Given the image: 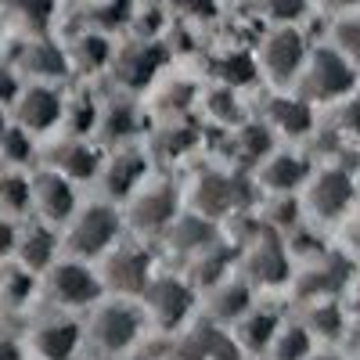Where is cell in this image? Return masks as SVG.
<instances>
[{
  "label": "cell",
  "instance_id": "20",
  "mask_svg": "<svg viewBox=\"0 0 360 360\" xmlns=\"http://www.w3.org/2000/svg\"><path fill=\"white\" fill-rule=\"evenodd\" d=\"M108 65H112V72L119 76V83H123V86H144L148 79L155 76V69H159V54H155L152 47L137 44L134 51L112 54Z\"/></svg>",
  "mask_w": 360,
  "mask_h": 360
},
{
  "label": "cell",
  "instance_id": "8",
  "mask_svg": "<svg viewBox=\"0 0 360 360\" xmlns=\"http://www.w3.org/2000/svg\"><path fill=\"white\" fill-rule=\"evenodd\" d=\"M76 209H79V191L72 180H65L62 173H54L47 166L29 173V217L62 231Z\"/></svg>",
  "mask_w": 360,
  "mask_h": 360
},
{
  "label": "cell",
  "instance_id": "22",
  "mask_svg": "<svg viewBox=\"0 0 360 360\" xmlns=\"http://www.w3.org/2000/svg\"><path fill=\"white\" fill-rule=\"evenodd\" d=\"M249 278L259 285H281L288 278V259L278 242H256L249 259Z\"/></svg>",
  "mask_w": 360,
  "mask_h": 360
},
{
  "label": "cell",
  "instance_id": "32",
  "mask_svg": "<svg viewBox=\"0 0 360 360\" xmlns=\"http://www.w3.org/2000/svg\"><path fill=\"white\" fill-rule=\"evenodd\" d=\"M0 360H29L22 339H15V335H0Z\"/></svg>",
  "mask_w": 360,
  "mask_h": 360
},
{
  "label": "cell",
  "instance_id": "9",
  "mask_svg": "<svg viewBox=\"0 0 360 360\" xmlns=\"http://www.w3.org/2000/svg\"><path fill=\"white\" fill-rule=\"evenodd\" d=\"M137 307H141L148 324L166 328V332H176L195 310V288H188L184 281H176V278L155 274L152 281H148V288L137 295Z\"/></svg>",
  "mask_w": 360,
  "mask_h": 360
},
{
  "label": "cell",
  "instance_id": "21",
  "mask_svg": "<svg viewBox=\"0 0 360 360\" xmlns=\"http://www.w3.org/2000/svg\"><path fill=\"white\" fill-rule=\"evenodd\" d=\"M278 317H270V314H259V310H249L234 321V346L238 349H270V342H274L278 335Z\"/></svg>",
  "mask_w": 360,
  "mask_h": 360
},
{
  "label": "cell",
  "instance_id": "34",
  "mask_svg": "<svg viewBox=\"0 0 360 360\" xmlns=\"http://www.w3.org/2000/svg\"><path fill=\"white\" fill-rule=\"evenodd\" d=\"M310 360H339V356H328V353H317V356H310Z\"/></svg>",
  "mask_w": 360,
  "mask_h": 360
},
{
  "label": "cell",
  "instance_id": "23",
  "mask_svg": "<svg viewBox=\"0 0 360 360\" xmlns=\"http://www.w3.org/2000/svg\"><path fill=\"white\" fill-rule=\"evenodd\" d=\"M0 213L22 220L29 217V173L0 166Z\"/></svg>",
  "mask_w": 360,
  "mask_h": 360
},
{
  "label": "cell",
  "instance_id": "36",
  "mask_svg": "<svg viewBox=\"0 0 360 360\" xmlns=\"http://www.w3.org/2000/svg\"><path fill=\"white\" fill-rule=\"evenodd\" d=\"M90 360H123V356H94V353H90Z\"/></svg>",
  "mask_w": 360,
  "mask_h": 360
},
{
  "label": "cell",
  "instance_id": "35",
  "mask_svg": "<svg viewBox=\"0 0 360 360\" xmlns=\"http://www.w3.org/2000/svg\"><path fill=\"white\" fill-rule=\"evenodd\" d=\"M4 127H8V115H4V112H0V134H4Z\"/></svg>",
  "mask_w": 360,
  "mask_h": 360
},
{
  "label": "cell",
  "instance_id": "15",
  "mask_svg": "<svg viewBox=\"0 0 360 360\" xmlns=\"http://www.w3.org/2000/svg\"><path fill=\"white\" fill-rule=\"evenodd\" d=\"M101 159L105 155L94 152V148L86 144V137H65L62 144H54L51 152H47L44 166L54 169V173H62L65 180H72V184H83V180L98 176Z\"/></svg>",
  "mask_w": 360,
  "mask_h": 360
},
{
  "label": "cell",
  "instance_id": "12",
  "mask_svg": "<svg viewBox=\"0 0 360 360\" xmlns=\"http://www.w3.org/2000/svg\"><path fill=\"white\" fill-rule=\"evenodd\" d=\"M58 256H62V231L44 224V220H37V217H22L18 220V231H15L11 263L22 266L25 274L40 278Z\"/></svg>",
  "mask_w": 360,
  "mask_h": 360
},
{
  "label": "cell",
  "instance_id": "10",
  "mask_svg": "<svg viewBox=\"0 0 360 360\" xmlns=\"http://www.w3.org/2000/svg\"><path fill=\"white\" fill-rule=\"evenodd\" d=\"M307 40L299 37V29L295 25H278V29H270V33L263 37L259 51H256V72H263L270 83H292L299 76V69H303L307 62Z\"/></svg>",
  "mask_w": 360,
  "mask_h": 360
},
{
  "label": "cell",
  "instance_id": "4",
  "mask_svg": "<svg viewBox=\"0 0 360 360\" xmlns=\"http://www.w3.org/2000/svg\"><path fill=\"white\" fill-rule=\"evenodd\" d=\"M295 79H299V98H303L307 105L339 101V98H349V90L356 83V69L335 47H321V51L307 54V62H303V69H299Z\"/></svg>",
  "mask_w": 360,
  "mask_h": 360
},
{
  "label": "cell",
  "instance_id": "6",
  "mask_svg": "<svg viewBox=\"0 0 360 360\" xmlns=\"http://www.w3.org/2000/svg\"><path fill=\"white\" fill-rule=\"evenodd\" d=\"M22 346H25V356L33 360H76L79 353H86L83 324L72 314H58V310L29 324Z\"/></svg>",
  "mask_w": 360,
  "mask_h": 360
},
{
  "label": "cell",
  "instance_id": "16",
  "mask_svg": "<svg viewBox=\"0 0 360 360\" xmlns=\"http://www.w3.org/2000/svg\"><path fill=\"white\" fill-rule=\"evenodd\" d=\"M65 69H69V58L51 40H29L22 58L15 62V72H25L29 83H54L58 76H65Z\"/></svg>",
  "mask_w": 360,
  "mask_h": 360
},
{
  "label": "cell",
  "instance_id": "28",
  "mask_svg": "<svg viewBox=\"0 0 360 360\" xmlns=\"http://www.w3.org/2000/svg\"><path fill=\"white\" fill-rule=\"evenodd\" d=\"M335 51L346 58L349 65L360 62V15L339 22V29H335Z\"/></svg>",
  "mask_w": 360,
  "mask_h": 360
},
{
  "label": "cell",
  "instance_id": "29",
  "mask_svg": "<svg viewBox=\"0 0 360 360\" xmlns=\"http://www.w3.org/2000/svg\"><path fill=\"white\" fill-rule=\"evenodd\" d=\"M18 90H22V76L15 72V65L0 62V112L11 108V101L18 98Z\"/></svg>",
  "mask_w": 360,
  "mask_h": 360
},
{
  "label": "cell",
  "instance_id": "1",
  "mask_svg": "<svg viewBox=\"0 0 360 360\" xmlns=\"http://www.w3.org/2000/svg\"><path fill=\"white\" fill-rule=\"evenodd\" d=\"M79 324H83V346L94 356H127L148 332L137 299L123 295H101L86 310V321Z\"/></svg>",
  "mask_w": 360,
  "mask_h": 360
},
{
  "label": "cell",
  "instance_id": "27",
  "mask_svg": "<svg viewBox=\"0 0 360 360\" xmlns=\"http://www.w3.org/2000/svg\"><path fill=\"white\" fill-rule=\"evenodd\" d=\"M256 8L274 25H295L307 15V0H256Z\"/></svg>",
  "mask_w": 360,
  "mask_h": 360
},
{
  "label": "cell",
  "instance_id": "30",
  "mask_svg": "<svg viewBox=\"0 0 360 360\" xmlns=\"http://www.w3.org/2000/svg\"><path fill=\"white\" fill-rule=\"evenodd\" d=\"M15 231H18V220L0 213V263H11V252H15Z\"/></svg>",
  "mask_w": 360,
  "mask_h": 360
},
{
  "label": "cell",
  "instance_id": "7",
  "mask_svg": "<svg viewBox=\"0 0 360 360\" xmlns=\"http://www.w3.org/2000/svg\"><path fill=\"white\" fill-rule=\"evenodd\" d=\"M65 115V94L54 83H22L18 98L8 108V123L25 130L29 137H44L62 127Z\"/></svg>",
  "mask_w": 360,
  "mask_h": 360
},
{
  "label": "cell",
  "instance_id": "11",
  "mask_svg": "<svg viewBox=\"0 0 360 360\" xmlns=\"http://www.w3.org/2000/svg\"><path fill=\"white\" fill-rule=\"evenodd\" d=\"M176 220V191L166 184H144L127 198L123 227L137 234H166V227Z\"/></svg>",
  "mask_w": 360,
  "mask_h": 360
},
{
  "label": "cell",
  "instance_id": "5",
  "mask_svg": "<svg viewBox=\"0 0 360 360\" xmlns=\"http://www.w3.org/2000/svg\"><path fill=\"white\" fill-rule=\"evenodd\" d=\"M105 266H98V278H101V288L105 295H123V299H137L148 281H152V256L144 252V245L137 242H119L101 256Z\"/></svg>",
  "mask_w": 360,
  "mask_h": 360
},
{
  "label": "cell",
  "instance_id": "13",
  "mask_svg": "<svg viewBox=\"0 0 360 360\" xmlns=\"http://www.w3.org/2000/svg\"><path fill=\"white\" fill-rule=\"evenodd\" d=\"M98 176L105 180V202H127L144 180H148V159L137 148H119L112 159H101Z\"/></svg>",
  "mask_w": 360,
  "mask_h": 360
},
{
  "label": "cell",
  "instance_id": "14",
  "mask_svg": "<svg viewBox=\"0 0 360 360\" xmlns=\"http://www.w3.org/2000/svg\"><path fill=\"white\" fill-rule=\"evenodd\" d=\"M307 198H310V213L321 217V220H335L349 209V198H353V176L346 169H321L317 176H310V188H307Z\"/></svg>",
  "mask_w": 360,
  "mask_h": 360
},
{
  "label": "cell",
  "instance_id": "18",
  "mask_svg": "<svg viewBox=\"0 0 360 360\" xmlns=\"http://www.w3.org/2000/svg\"><path fill=\"white\" fill-rule=\"evenodd\" d=\"M314 123V112L310 105L299 98V94H278L274 101L266 105V127L270 130H281L288 137H299V134H307Z\"/></svg>",
  "mask_w": 360,
  "mask_h": 360
},
{
  "label": "cell",
  "instance_id": "3",
  "mask_svg": "<svg viewBox=\"0 0 360 360\" xmlns=\"http://www.w3.org/2000/svg\"><path fill=\"white\" fill-rule=\"evenodd\" d=\"M37 288L44 292V299L58 314L90 310L105 295L101 278H98V266L83 263V259H72V256H58L37 278Z\"/></svg>",
  "mask_w": 360,
  "mask_h": 360
},
{
  "label": "cell",
  "instance_id": "17",
  "mask_svg": "<svg viewBox=\"0 0 360 360\" xmlns=\"http://www.w3.org/2000/svg\"><path fill=\"white\" fill-rule=\"evenodd\" d=\"M256 176H259L263 188L278 191V195H288L295 188H303V180H310L307 176V162L299 155H292V152H266L259 159Z\"/></svg>",
  "mask_w": 360,
  "mask_h": 360
},
{
  "label": "cell",
  "instance_id": "19",
  "mask_svg": "<svg viewBox=\"0 0 360 360\" xmlns=\"http://www.w3.org/2000/svg\"><path fill=\"white\" fill-rule=\"evenodd\" d=\"M234 209V176L231 173H209L195 184V217H220Z\"/></svg>",
  "mask_w": 360,
  "mask_h": 360
},
{
  "label": "cell",
  "instance_id": "31",
  "mask_svg": "<svg viewBox=\"0 0 360 360\" xmlns=\"http://www.w3.org/2000/svg\"><path fill=\"white\" fill-rule=\"evenodd\" d=\"M339 127L360 137V98H346V105L339 112Z\"/></svg>",
  "mask_w": 360,
  "mask_h": 360
},
{
  "label": "cell",
  "instance_id": "24",
  "mask_svg": "<svg viewBox=\"0 0 360 360\" xmlns=\"http://www.w3.org/2000/svg\"><path fill=\"white\" fill-rule=\"evenodd\" d=\"M37 288V278L25 274L15 263H0V307L4 310H22L29 303V292Z\"/></svg>",
  "mask_w": 360,
  "mask_h": 360
},
{
  "label": "cell",
  "instance_id": "33",
  "mask_svg": "<svg viewBox=\"0 0 360 360\" xmlns=\"http://www.w3.org/2000/svg\"><path fill=\"white\" fill-rule=\"evenodd\" d=\"M339 8H360V0H335Z\"/></svg>",
  "mask_w": 360,
  "mask_h": 360
},
{
  "label": "cell",
  "instance_id": "2",
  "mask_svg": "<svg viewBox=\"0 0 360 360\" xmlns=\"http://www.w3.org/2000/svg\"><path fill=\"white\" fill-rule=\"evenodd\" d=\"M123 238V209L115 202H79V209L62 227V256L72 259H101Z\"/></svg>",
  "mask_w": 360,
  "mask_h": 360
},
{
  "label": "cell",
  "instance_id": "25",
  "mask_svg": "<svg viewBox=\"0 0 360 360\" xmlns=\"http://www.w3.org/2000/svg\"><path fill=\"white\" fill-rule=\"evenodd\" d=\"M310 349H314V335L303 324H281L274 342H270L274 360H310Z\"/></svg>",
  "mask_w": 360,
  "mask_h": 360
},
{
  "label": "cell",
  "instance_id": "26",
  "mask_svg": "<svg viewBox=\"0 0 360 360\" xmlns=\"http://www.w3.org/2000/svg\"><path fill=\"white\" fill-rule=\"evenodd\" d=\"M33 141L25 130H18L15 123L4 127V134H0V166L4 169H25L29 162H33Z\"/></svg>",
  "mask_w": 360,
  "mask_h": 360
}]
</instances>
